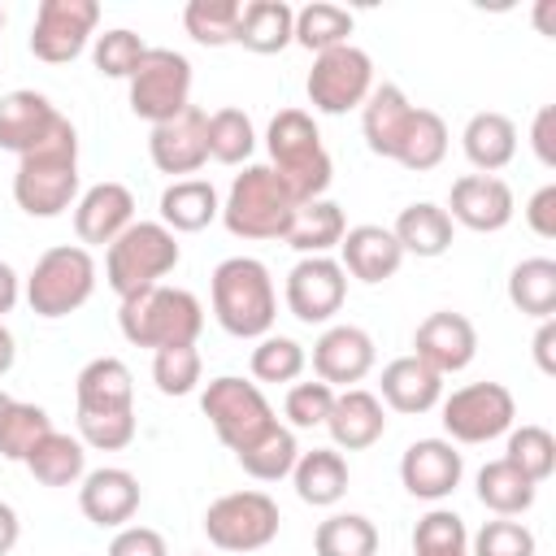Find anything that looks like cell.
<instances>
[{"label":"cell","mask_w":556,"mask_h":556,"mask_svg":"<svg viewBox=\"0 0 556 556\" xmlns=\"http://www.w3.org/2000/svg\"><path fill=\"white\" fill-rule=\"evenodd\" d=\"M348 300V274L334 256H300L287 274V308L304 326L330 321Z\"/></svg>","instance_id":"cell-14"},{"label":"cell","mask_w":556,"mask_h":556,"mask_svg":"<svg viewBox=\"0 0 556 556\" xmlns=\"http://www.w3.org/2000/svg\"><path fill=\"white\" fill-rule=\"evenodd\" d=\"M74 404L78 413H122L135 408V378L126 361L117 356H96L78 369L74 378Z\"/></svg>","instance_id":"cell-25"},{"label":"cell","mask_w":556,"mask_h":556,"mask_svg":"<svg viewBox=\"0 0 556 556\" xmlns=\"http://www.w3.org/2000/svg\"><path fill=\"white\" fill-rule=\"evenodd\" d=\"M200 408H204L208 426L217 430V439H222L230 452L248 447L256 434H265V430L278 421L274 408H269V400H265V391H261L256 382L235 378V374L213 378V382L204 387V395H200Z\"/></svg>","instance_id":"cell-9"},{"label":"cell","mask_w":556,"mask_h":556,"mask_svg":"<svg viewBox=\"0 0 556 556\" xmlns=\"http://www.w3.org/2000/svg\"><path fill=\"white\" fill-rule=\"evenodd\" d=\"M235 460L243 465L248 478H256V482H278V478H287V473L295 469V460H300L295 430H287V426L274 421L265 434H256L248 447H239Z\"/></svg>","instance_id":"cell-36"},{"label":"cell","mask_w":556,"mask_h":556,"mask_svg":"<svg viewBox=\"0 0 556 556\" xmlns=\"http://www.w3.org/2000/svg\"><path fill=\"white\" fill-rule=\"evenodd\" d=\"M208 295H213V317L226 334L265 339L274 330L278 291L269 269L256 256H226L208 278Z\"/></svg>","instance_id":"cell-3"},{"label":"cell","mask_w":556,"mask_h":556,"mask_svg":"<svg viewBox=\"0 0 556 556\" xmlns=\"http://www.w3.org/2000/svg\"><path fill=\"white\" fill-rule=\"evenodd\" d=\"M148 156L161 174H195L204 161H208V113L200 104H187L178 117L152 126V139H148Z\"/></svg>","instance_id":"cell-15"},{"label":"cell","mask_w":556,"mask_h":556,"mask_svg":"<svg viewBox=\"0 0 556 556\" xmlns=\"http://www.w3.org/2000/svg\"><path fill=\"white\" fill-rule=\"evenodd\" d=\"M65 113H56V104L30 87H17L9 96H0V148L4 152H35L56 126H61Z\"/></svg>","instance_id":"cell-21"},{"label":"cell","mask_w":556,"mask_h":556,"mask_svg":"<svg viewBox=\"0 0 556 556\" xmlns=\"http://www.w3.org/2000/svg\"><path fill=\"white\" fill-rule=\"evenodd\" d=\"M326 430H330V439H334L339 452H365V447H374V443L387 434L382 400H378L374 391H365V387L334 391Z\"/></svg>","instance_id":"cell-24"},{"label":"cell","mask_w":556,"mask_h":556,"mask_svg":"<svg viewBox=\"0 0 556 556\" xmlns=\"http://www.w3.org/2000/svg\"><path fill=\"white\" fill-rule=\"evenodd\" d=\"M534 365L552 378L556 374V317H543L534 330Z\"/></svg>","instance_id":"cell-55"},{"label":"cell","mask_w":556,"mask_h":556,"mask_svg":"<svg viewBox=\"0 0 556 556\" xmlns=\"http://www.w3.org/2000/svg\"><path fill=\"white\" fill-rule=\"evenodd\" d=\"M96 26H100L96 0H39L30 26V52L48 65H65L91 43Z\"/></svg>","instance_id":"cell-13"},{"label":"cell","mask_w":556,"mask_h":556,"mask_svg":"<svg viewBox=\"0 0 556 556\" xmlns=\"http://www.w3.org/2000/svg\"><path fill=\"white\" fill-rule=\"evenodd\" d=\"M217 217H222V200L208 178H174L161 191V226L174 235H195Z\"/></svg>","instance_id":"cell-29"},{"label":"cell","mask_w":556,"mask_h":556,"mask_svg":"<svg viewBox=\"0 0 556 556\" xmlns=\"http://www.w3.org/2000/svg\"><path fill=\"white\" fill-rule=\"evenodd\" d=\"M17 295H22V278L9 261H0V321H4V313H13Z\"/></svg>","instance_id":"cell-56"},{"label":"cell","mask_w":556,"mask_h":556,"mask_svg":"<svg viewBox=\"0 0 556 556\" xmlns=\"http://www.w3.org/2000/svg\"><path fill=\"white\" fill-rule=\"evenodd\" d=\"M139 478L130 469H117V465H104V469H91L83 473V486H78V508L91 526L100 530H122L135 513H139Z\"/></svg>","instance_id":"cell-19"},{"label":"cell","mask_w":556,"mask_h":556,"mask_svg":"<svg viewBox=\"0 0 556 556\" xmlns=\"http://www.w3.org/2000/svg\"><path fill=\"white\" fill-rule=\"evenodd\" d=\"M22 465H26L30 478L43 482V486H74V482H83V473H87V452H83V439H70V434H61V430H48V434L30 447V456H26Z\"/></svg>","instance_id":"cell-33"},{"label":"cell","mask_w":556,"mask_h":556,"mask_svg":"<svg viewBox=\"0 0 556 556\" xmlns=\"http://www.w3.org/2000/svg\"><path fill=\"white\" fill-rule=\"evenodd\" d=\"M439 404H443L447 443H491L508 434L517 421V400L504 382H469Z\"/></svg>","instance_id":"cell-12"},{"label":"cell","mask_w":556,"mask_h":556,"mask_svg":"<svg viewBox=\"0 0 556 556\" xmlns=\"http://www.w3.org/2000/svg\"><path fill=\"white\" fill-rule=\"evenodd\" d=\"M348 230V217L334 200H313V204H300L295 217H291V230H287V243L300 252V256H326L330 248H339Z\"/></svg>","instance_id":"cell-34"},{"label":"cell","mask_w":556,"mask_h":556,"mask_svg":"<svg viewBox=\"0 0 556 556\" xmlns=\"http://www.w3.org/2000/svg\"><path fill=\"white\" fill-rule=\"evenodd\" d=\"M52 430L48 413L39 404H22V400H9V408L0 413V456L4 460H26L30 447Z\"/></svg>","instance_id":"cell-44"},{"label":"cell","mask_w":556,"mask_h":556,"mask_svg":"<svg viewBox=\"0 0 556 556\" xmlns=\"http://www.w3.org/2000/svg\"><path fill=\"white\" fill-rule=\"evenodd\" d=\"M465 460L447 439H417L400 456V482L413 500H447L460 486Z\"/></svg>","instance_id":"cell-17"},{"label":"cell","mask_w":556,"mask_h":556,"mask_svg":"<svg viewBox=\"0 0 556 556\" xmlns=\"http://www.w3.org/2000/svg\"><path fill=\"white\" fill-rule=\"evenodd\" d=\"M473 352H478V330L465 313H452V308L430 313L413 334V356H421L434 374L465 369L473 361Z\"/></svg>","instance_id":"cell-18"},{"label":"cell","mask_w":556,"mask_h":556,"mask_svg":"<svg viewBox=\"0 0 556 556\" xmlns=\"http://www.w3.org/2000/svg\"><path fill=\"white\" fill-rule=\"evenodd\" d=\"M295 208L300 204L287 195L269 165H248L243 174H235L226 191L222 222L235 239H287Z\"/></svg>","instance_id":"cell-5"},{"label":"cell","mask_w":556,"mask_h":556,"mask_svg":"<svg viewBox=\"0 0 556 556\" xmlns=\"http://www.w3.org/2000/svg\"><path fill=\"white\" fill-rule=\"evenodd\" d=\"M13 361H17V339H13V330L0 321V378L13 369Z\"/></svg>","instance_id":"cell-58"},{"label":"cell","mask_w":556,"mask_h":556,"mask_svg":"<svg viewBox=\"0 0 556 556\" xmlns=\"http://www.w3.org/2000/svg\"><path fill=\"white\" fill-rule=\"evenodd\" d=\"M460 148H465V156H469V165L478 174H495V169H504L517 156V122L508 113L482 109V113H473L465 122Z\"/></svg>","instance_id":"cell-28"},{"label":"cell","mask_w":556,"mask_h":556,"mask_svg":"<svg viewBox=\"0 0 556 556\" xmlns=\"http://www.w3.org/2000/svg\"><path fill=\"white\" fill-rule=\"evenodd\" d=\"M0 26H4V13H0Z\"/></svg>","instance_id":"cell-60"},{"label":"cell","mask_w":556,"mask_h":556,"mask_svg":"<svg viewBox=\"0 0 556 556\" xmlns=\"http://www.w3.org/2000/svg\"><path fill=\"white\" fill-rule=\"evenodd\" d=\"M4 408H9V395H4V391H0V413H4Z\"/></svg>","instance_id":"cell-59"},{"label":"cell","mask_w":556,"mask_h":556,"mask_svg":"<svg viewBox=\"0 0 556 556\" xmlns=\"http://www.w3.org/2000/svg\"><path fill=\"white\" fill-rule=\"evenodd\" d=\"M534 491H539V482H530L513 460H486L482 469H478V500H482V508H491L495 517H517V513H526L530 504H534Z\"/></svg>","instance_id":"cell-35"},{"label":"cell","mask_w":556,"mask_h":556,"mask_svg":"<svg viewBox=\"0 0 556 556\" xmlns=\"http://www.w3.org/2000/svg\"><path fill=\"white\" fill-rule=\"evenodd\" d=\"M330 404H334V387H326L321 378L317 382H295L291 391H287V421L295 426V430H313V426H326V417H330Z\"/></svg>","instance_id":"cell-51"},{"label":"cell","mask_w":556,"mask_h":556,"mask_svg":"<svg viewBox=\"0 0 556 556\" xmlns=\"http://www.w3.org/2000/svg\"><path fill=\"white\" fill-rule=\"evenodd\" d=\"M447 217L460 222L465 230H478V235H495L513 222V187L495 174H460L452 182V195H447Z\"/></svg>","instance_id":"cell-16"},{"label":"cell","mask_w":556,"mask_h":556,"mask_svg":"<svg viewBox=\"0 0 556 556\" xmlns=\"http://www.w3.org/2000/svg\"><path fill=\"white\" fill-rule=\"evenodd\" d=\"M200 352L195 343H178V348H161L152 356V382L161 395H191L200 387Z\"/></svg>","instance_id":"cell-48"},{"label":"cell","mask_w":556,"mask_h":556,"mask_svg":"<svg viewBox=\"0 0 556 556\" xmlns=\"http://www.w3.org/2000/svg\"><path fill=\"white\" fill-rule=\"evenodd\" d=\"M304 91H308V104L317 113H330V117L361 109L369 100V91H374V61H369V52L356 48V43H339L330 52H317Z\"/></svg>","instance_id":"cell-11"},{"label":"cell","mask_w":556,"mask_h":556,"mask_svg":"<svg viewBox=\"0 0 556 556\" xmlns=\"http://www.w3.org/2000/svg\"><path fill=\"white\" fill-rule=\"evenodd\" d=\"M130 222H135V195L122 182H96L74 204V235H78L83 248L87 243H96V248L104 243L109 248Z\"/></svg>","instance_id":"cell-22"},{"label":"cell","mask_w":556,"mask_h":556,"mask_svg":"<svg viewBox=\"0 0 556 556\" xmlns=\"http://www.w3.org/2000/svg\"><path fill=\"white\" fill-rule=\"evenodd\" d=\"M78 195V130L70 117L26 156H17L13 200L30 217H61Z\"/></svg>","instance_id":"cell-1"},{"label":"cell","mask_w":556,"mask_h":556,"mask_svg":"<svg viewBox=\"0 0 556 556\" xmlns=\"http://www.w3.org/2000/svg\"><path fill=\"white\" fill-rule=\"evenodd\" d=\"M339 265L356 282H369L374 287V282L395 278V269L404 265V248L395 243V235L387 226L365 222V226L343 230V239H339Z\"/></svg>","instance_id":"cell-23"},{"label":"cell","mask_w":556,"mask_h":556,"mask_svg":"<svg viewBox=\"0 0 556 556\" xmlns=\"http://www.w3.org/2000/svg\"><path fill=\"white\" fill-rule=\"evenodd\" d=\"M526 226L539 239H556V182H543L526 204Z\"/></svg>","instance_id":"cell-53"},{"label":"cell","mask_w":556,"mask_h":556,"mask_svg":"<svg viewBox=\"0 0 556 556\" xmlns=\"http://www.w3.org/2000/svg\"><path fill=\"white\" fill-rule=\"evenodd\" d=\"M143 52H148V43L126 26H113V30L96 35V43H91V61L104 78H130L139 70Z\"/></svg>","instance_id":"cell-47"},{"label":"cell","mask_w":556,"mask_h":556,"mask_svg":"<svg viewBox=\"0 0 556 556\" xmlns=\"http://www.w3.org/2000/svg\"><path fill=\"white\" fill-rule=\"evenodd\" d=\"M96 291V261L83 243H61V248H48L30 278H26V304L35 317H70L78 313Z\"/></svg>","instance_id":"cell-7"},{"label":"cell","mask_w":556,"mask_h":556,"mask_svg":"<svg viewBox=\"0 0 556 556\" xmlns=\"http://www.w3.org/2000/svg\"><path fill=\"white\" fill-rule=\"evenodd\" d=\"M252 148H256V130L243 109H217L208 117V156L217 165H243Z\"/></svg>","instance_id":"cell-43"},{"label":"cell","mask_w":556,"mask_h":556,"mask_svg":"<svg viewBox=\"0 0 556 556\" xmlns=\"http://www.w3.org/2000/svg\"><path fill=\"white\" fill-rule=\"evenodd\" d=\"M278 504L265 491H230L204 508V534L222 552H261L278 539Z\"/></svg>","instance_id":"cell-10"},{"label":"cell","mask_w":556,"mask_h":556,"mask_svg":"<svg viewBox=\"0 0 556 556\" xmlns=\"http://www.w3.org/2000/svg\"><path fill=\"white\" fill-rule=\"evenodd\" d=\"M182 248L174 239V230H165L161 222H130L104 252V282L126 300L139 295L148 287H156L165 274H174Z\"/></svg>","instance_id":"cell-6"},{"label":"cell","mask_w":556,"mask_h":556,"mask_svg":"<svg viewBox=\"0 0 556 556\" xmlns=\"http://www.w3.org/2000/svg\"><path fill=\"white\" fill-rule=\"evenodd\" d=\"M460 556H465V552H460Z\"/></svg>","instance_id":"cell-61"},{"label":"cell","mask_w":556,"mask_h":556,"mask_svg":"<svg viewBox=\"0 0 556 556\" xmlns=\"http://www.w3.org/2000/svg\"><path fill=\"white\" fill-rule=\"evenodd\" d=\"M352 26H356V17H352L348 9H339V4H330V0H313V4L295 9L291 43H300V48H308V52L317 56V52H330V48H339V43H352V39H348Z\"/></svg>","instance_id":"cell-38"},{"label":"cell","mask_w":556,"mask_h":556,"mask_svg":"<svg viewBox=\"0 0 556 556\" xmlns=\"http://www.w3.org/2000/svg\"><path fill=\"white\" fill-rule=\"evenodd\" d=\"M378 352H374V339L361 330V326H326L321 339L313 343V369L326 387H352L361 382L369 369H374Z\"/></svg>","instance_id":"cell-20"},{"label":"cell","mask_w":556,"mask_h":556,"mask_svg":"<svg viewBox=\"0 0 556 556\" xmlns=\"http://www.w3.org/2000/svg\"><path fill=\"white\" fill-rule=\"evenodd\" d=\"M391 235L404 248V256L434 261V256H443L452 248V217H447V208H439L430 200H417V204L400 208Z\"/></svg>","instance_id":"cell-31"},{"label":"cell","mask_w":556,"mask_h":556,"mask_svg":"<svg viewBox=\"0 0 556 556\" xmlns=\"http://www.w3.org/2000/svg\"><path fill=\"white\" fill-rule=\"evenodd\" d=\"M291 30H295V9L287 0H248L235 26V43L256 56H269L291 43Z\"/></svg>","instance_id":"cell-30"},{"label":"cell","mask_w":556,"mask_h":556,"mask_svg":"<svg viewBox=\"0 0 556 556\" xmlns=\"http://www.w3.org/2000/svg\"><path fill=\"white\" fill-rule=\"evenodd\" d=\"M17 539H22V521H17L13 504L0 500V556H9V552L17 547Z\"/></svg>","instance_id":"cell-57"},{"label":"cell","mask_w":556,"mask_h":556,"mask_svg":"<svg viewBox=\"0 0 556 556\" xmlns=\"http://www.w3.org/2000/svg\"><path fill=\"white\" fill-rule=\"evenodd\" d=\"M469 552V530L452 508H430L413 526V556H460Z\"/></svg>","instance_id":"cell-45"},{"label":"cell","mask_w":556,"mask_h":556,"mask_svg":"<svg viewBox=\"0 0 556 556\" xmlns=\"http://www.w3.org/2000/svg\"><path fill=\"white\" fill-rule=\"evenodd\" d=\"M417 104H408V96L395 87V83H382L369 91V100L361 104V130H365V143L374 156H387L395 161V148L404 139V126L413 117Z\"/></svg>","instance_id":"cell-27"},{"label":"cell","mask_w":556,"mask_h":556,"mask_svg":"<svg viewBox=\"0 0 556 556\" xmlns=\"http://www.w3.org/2000/svg\"><path fill=\"white\" fill-rule=\"evenodd\" d=\"M291 482H295V495L313 508H330L348 495V460L334 452V447H313V452H300L295 469H291Z\"/></svg>","instance_id":"cell-32"},{"label":"cell","mask_w":556,"mask_h":556,"mask_svg":"<svg viewBox=\"0 0 556 556\" xmlns=\"http://www.w3.org/2000/svg\"><path fill=\"white\" fill-rule=\"evenodd\" d=\"M130 87V113L148 126H161L178 117L191 104V61L174 48H148L139 70L126 78Z\"/></svg>","instance_id":"cell-8"},{"label":"cell","mask_w":556,"mask_h":556,"mask_svg":"<svg viewBox=\"0 0 556 556\" xmlns=\"http://www.w3.org/2000/svg\"><path fill=\"white\" fill-rule=\"evenodd\" d=\"M117 326L126 334V343L135 348H178V343H195L204 330V308L191 291L182 287H148L139 295H126L117 308Z\"/></svg>","instance_id":"cell-4"},{"label":"cell","mask_w":556,"mask_h":556,"mask_svg":"<svg viewBox=\"0 0 556 556\" xmlns=\"http://www.w3.org/2000/svg\"><path fill=\"white\" fill-rule=\"evenodd\" d=\"M304 365H308L304 348L287 334H265L252 348V378L256 382H295L304 374Z\"/></svg>","instance_id":"cell-46"},{"label":"cell","mask_w":556,"mask_h":556,"mask_svg":"<svg viewBox=\"0 0 556 556\" xmlns=\"http://www.w3.org/2000/svg\"><path fill=\"white\" fill-rule=\"evenodd\" d=\"M469 547H473V556H534L539 543H534L530 526H521L513 517H495L469 539Z\"/></svg>","instance_id":"cell-49"},{"label":"cell","mask_w":556,"mask_h":556,"mask_svg":"<svg viewBox=\"0 0 556 556\" xmlns=\"http://www.w3.org/2000/svg\"><path fill=\"white\" fill-rule=\"evenodd\" d=\"M530 148L543 169H556V104H543L530 126Z\"/></svg>","instance_id":"cell-54"},{"label":"cell","mask_w":556,"mask_h":556,"mask_svg":"<svg viewBox=\"0 0 556 556\" xmlns=\"http://www.w3.org/2000/svg\"><path fill=\"white\" fill-rule=\"evenodd\" d=\"M382 400L395 408V413H430L439 400H443V374H434L421 356H395L387 369H382Z\"/></svg>","instance_id":"cell-26"},{"label":"cell","mask_w":556,"mask_h":556,"mask_svg":"<svg viewBox=\"0 0 556 556\" xmlns=\"http://www.w3.org/2000/svg\"><path fill=\"white\" fill-rule=\"evenodd\" d=\"M443 156H447V122L434 109H413V117L404 126V139L395 148V161L413 174H426Z\"/></svg>","instance_id":"cell-39"},{"label":"cell","mask_w":556,"mask_h":556,"mask_svg":"<svg viewBox=\"0 0 556 556\" xmlns=\"http://www.w3.org/2000/svg\"><path fill=\"white\" fill-rule=\"evenodd\" d=\"M78 439L100 452H122L135 439V408L122 413H78Z\"/></svg>","instance_id":"cell-50"},{"label":"cell","mask_w":556,"mask_h":556,"mask_svg":"<svg viewBox=\"0 0 556 556\" xmlns=\"http://www.w3.org/2000/svg\"><path fill=\"white\" fill-rule=\"evenodd\" d=\"M317 556H378V526L365 513H330L313 534Z\"/></svg>","instance_id":"cell-40"},{"label":"cell","mask_w":556,"mask_h":556,"mask_svg":"<svg viewBox=\"0 0 556 556\" xmlns=\"http://www.w3.org/2000/svg\"><path fill=\"white\" fill-rule=\"evenodd\" d=\"M265 148H269V169L278 174V182L287 187V195L295 204H313L326 195L334 165L330 152L321 148L317 122L304 109H278L269 130H265Z\"/></svg>","instance_id":"cell-2"},{"label":"cell","mask_w":556,"mask_h":556,"mask_svg":"<svg viewBox=\"0 0 556 556\" xmlns=\"http://www.w3.org/2000/svg\"><path fill=\"white\" fill-rule=\"evenodd\" d=\"M243 4L239 0H191L182 9V26L195 43L204 48H226L235 43V26H239Z\"/></svg>","instance_id":"cell-41"},{"label":"cell","mask_w":556,"mask_h":556,"mask_svg":"<svg viewBox=\"0 0 556 556\" xmlns=\"http://www.w3.org/2000/svg\"><path fill=\"white\" fill-rule=\"evenodd\" d=\"M109 556H169V547L152 526H122L109 543Z\"/></svg>","instance_id":"cell-52"},{"label":"cell","mask_w":556,"mask_h":556,"mask_svg":"<svg viewBox=\"0 0 556 556\" xmlns=\"http://www.w3.org/2000/svg\"><path fill=\"white\" fill-rule=\"evenodd\" d=\"M504 460H513L530 482H547L556 473V439L547 426H513Z\"/></svg>","instance_id":"cell-42"},{"label":"cell","mask_w":556,"mask_h":556,"mask_svg":"<svg viewBox=\"0 0 556 556\" xmlns=\"http://www.w3.org/2000/svg\"><path fill=\"white\" fill-rule=\"evenodd\" d=\"M508 300L526 317H556V261L552 256H530L513 265L508 274Z\"/></svg>","instance_id":"cell-37"}]
</instances>
